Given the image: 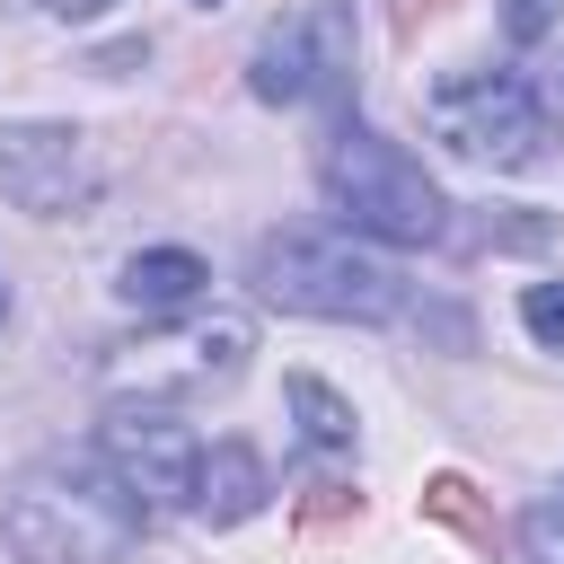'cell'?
Here are the masks:
<instances>
[{
  "mask_svg": "<svg viewBox=\"0 0 564 564\" xmlns=\"http://www.w3.org/2000/svg\"><path fill=\"white\" fill-rule=\"evenodd\" d=\"M150 502L97 458H35L0 494V546L18 564H123L141 546Z\"/></svg>",
  "mask_w": 564,
  "mask_h": 564,
  "instance_id": "6da1fadb",
  "label": "cell"
},
{
  "mask_svg": "<svg viewBox=\"0 0 564 564\" xmlns=\"http://www.w3.org/2000/svg\"><path fill=\"white\" fill-rule=\"evenodd\" d=\"M317 185H326V212L352 229V238H379V247H441L449 238V194L423 176V159L370 123H335L326 150H317Z\"/></svg>",
  "mask_w": 564,
  "mask_h": 564,
  "instance_id": "7a4b0ae2",
  "label": "cell"
},
{
  "mask_svg": "<svg viewBox=\"0 0 564 564\" xmlns=\"http://www.w3.org/2000/svg\"><path fill=\"white\" fill-rule=\"evenodd\" d=\"M247 282L264 308L335 317V326H379L405 308V273L388 256H370L352 229H273V238H256Z\"/></svg>",
  "mask_w": 564,
  "mask_h": 564,
  "instance_id": "3957f363",
  "label": "cell"
},
{
  "mask_svg": "<svg viewBox=\"0 0 564 564\" xmlns=\"http://www.w3.org/2000/svg\"><path fill=\"white\" fill-rule=\"evenodd\" d=\"M432 132L467 159H494V167H529L538 141H546V115L529 97V79L511 70H458L432 88Z\"/></svg>",
  "mask_w": 564,
  "mask_h": 564,
  "instance_id": "277c9868",
  "label": "cell"
},
{
  "mask_svg": "<svg viewBox=\"0 0 564 564\" xmlns=\"http://www.w3.org/2000/svg\"><path fill=\"white\" fill-rule=\"evenodd\" d=\"M97 458L150 502V511H167V502H185L194 511V476H203V449H194V432L159 405V397H115L106 414H97Z\"/></svg>",
  "mask_w": 564,
  "mask_h": 564,
  "instance_id": "5b68a950",
  "label": "cell"
},
{
  "mask_svg": "<svg viewBox=\"0 0 564 564\" xmlns=\"http://www.w3.org/2000/svg\"><path fill=\"white\" fill-rule=\"evenodd\" d=\"M352 79V18L344 9H300V18H273L256 62H247V88L264 106H308V97H344Z\"/></svg>",
  "mask_w": 564,
  "mask_h": 564,
  "instance_id": "8992f818",
  "label": "cell"
},
{
  "mask_svg": "<svg viewBox=\"0 0 564 564\" xmlns=\"http://www.w3.org/2000/svg\"><path fill=\"white\" fill-rule=\"evenodd\" d=\"M0 194L35 220H70L97 194V150L70 123H9L0 132Z\"/></svg>",
  "mask_w": 564,
  "mask_h": 564,
  "instance_id": "52a82bcc",
  "label": "cell"
},
{
  "mask_svg": "<svg viewBox=\"0 0 564 564\" xmlns=\"http://www.w3.org/2000/svg\"><path fill=\"white\" fill-rule=\"evenodd\" d=\"M247 352H256L247 317H194V326H176V335L132 344V388H141V397L212 388V379H238V370H247Z\"/></svg>",
  "mask_w": 564,
  "mask_h": 564,
  "instance_id": "ba28073f",
  "label": "cell"
},
{
  "mask_svg": "<svg viewBox=\"0 0 564 564\" xmlns=\"http://www.w3.org/2000/svg\"><path fill=\"white\" fill-rule=\"evenodd\" d=\"M203 256L194 247H141V256H123V273H115V300L123 308H141V317H176V308H194L203 300Z\"/></svg>",
  "mask_w": 564,
  "mask_h": 564,
  "instance_id": "9c48e42d",
  "label": "cell"
},
{
  "mask_svg": "<svg viewBox=\"0 0 564 564\" xmlns=\"http://www.w3.org/2000/svg\"><path fill=\"white\" fill-rule=\"evenodd\" d=\"M264 494H273V476H264V458H256L247 441H212V449H203L194 511H203L212 529H238V520H256V511H264Z\"/></svg>",
  "mask_w": 564,
  "mask_h": 564,
  "instance_id": "30bf717a",
  "label": "cell"
},
{
  "mask_svg": "<svg viewBox=\"0 0 564 564\" xmlns=\"http://www.w3.org/2000/svg\"><path fill=\"white\" fill-rule=\"evenodd\" d=\"M282 397H291V414H300V441H308V449H344V458H352L361 423H352V405H344V397H335L326 379L291 370V379H282Z\"/></svg>",
  "mask_w": 564,
  "mask_h": 564,
  "instance_id": "8fae6325",
  "label": "cell"
},
{
  "mask_svg": "<svg viewBox=\"0 0 564 564\" xmlns=\"http://www.w3.org/2000/svg\"><path fill=\"white\" fill-rule=\"evenodd\" d=\"M423 520H441V529H458V538H467L476 555H494V538H502V529H494V502H485V494H476V485H467L458 467H441V476H423Z\"/></svg>",
  "mask_w": 564,
  "mask_h": 564,
  "instance_id": "7c38bea8",
  "label": "cell"
},
{
  "mask_svg": "<svg viewBox=\"0 0 564 564\" xmlns=\"http://www.w3.org/2000/svg\"><path fill=\"white\" fill-rule=\"evenodd\" d=\"M361 520V494L352 485H308L300 494V538H326V529H352Z\"/></svg>",
  "mask_w": 564,
  "mask_h": 564,
  "instance_id": "4fadbf2b",
  "label": "cell"
},
{
  "mask_svg": "<svg viewBox=\"0 0 564 564\" xmlns=\"http://www.w3.org/2000/svg\"><path fill=\"white\" fill-rule=\"evenodd\" d=\"M520 326H529L546 352H564V282H529V291H520Z\"/></svg>",
  "mask_w": 564,
  "mask_h": 564,
  "instance_id": "5bb4252c",
  "label": "cell"
},
{
  "mask_svg": "<svg viewBox=\"0 0 564 564\" xmlns=\"http://www.w3.org/2000/svg\"><path fill=\"white\" fill-rule=\"evenodd\" d=\"M520 546H529V564H564V502H529L520 511Z\"/></svg>",
  "mask_w": 564,
  "mask_h": 564,
  "instance_id": "9a60e30c",
  "label": "cell"
},
{
  "mask_svg": "<svg viewBox=\"0 0 564 564\" xmlns=\"http://www.w3.org/2000/svg\"><path fill=\"white\" fill-rule=\"evenodd\" d=\"M546 26H555V0H502V35L511 44H538Z\"/></svg>",
  "mask_w": 564,
  "mask_h": 564,
  "instance_id": "2e32d148",
  "label": "cell"
},
{
  "mask_svg": "<svg viewBox=\"0 0 564 564\" xmlns=\"http://www.w3.org/2000/svg\"><path fill=\"white\" fill-rule=\"evenodd\" d=\"M441 9H449V0H397V9H388V26H397V44H414V35H423V26L441 18Z\"/></svg>",
  "mask_w": 564,
  "mask_h": 564,
  "instance_id": "e0dca14e",
  "label": "cell"
},
{
  "mask_svg": "<svg viewBox=\"0 0 564 564\" xmlns=\"http://www.w3.org/2000/svg\"><path fill=\"white\" fill-rule=\"evenodd\" d=\"M115 0H53V18H106Z\"/></svg>",
  "mask_w": 564,
  "mask_h": 564,
  "instance_id": "ac0fdd59",
  "label": "cell"
},
{
  "mask_svg": "<svg viewBox=\"0 0 564 564\" xmlns=\"http://www.w3.org/2000/svg\"><path fill=\"white\" fill-rule=\"evenodd\" d=\"M0 317H9V282H0Z\"/></svg>",
  "mask_w": 564,
  "mask_h": 564,
  "instance_id": "d6986e66",
  "label": "cell"
},
{
  "mask_svg": "<svg viewBox=\"0 0 564 564\" xmlns=\"http://www.w3.org/2000/svg\"><path fill=\"white\" fill-rule=\"evenodd\" d=\"M203 9H212V0H203Z\"/></svg>",
  "mask_w": 564,
  "mask_h": 564,
  "instance_id": "ffe728a7",
  "label": "cell"
}]
</instances>
